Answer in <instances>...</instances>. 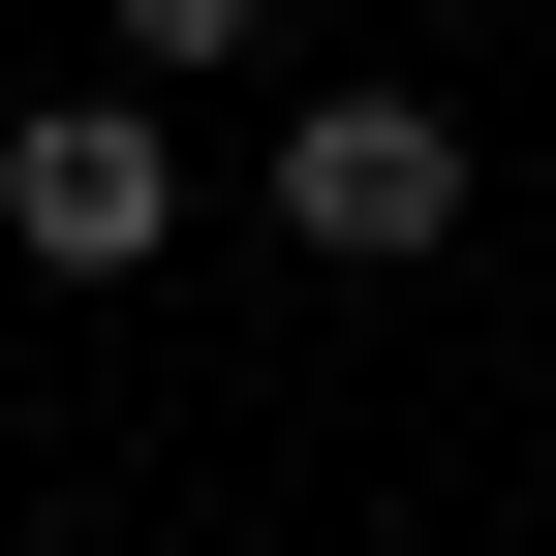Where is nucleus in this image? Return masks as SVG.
Masks as SVG:
<instances>
[{
	"instance_id": "f257e3e1",
	"label": "nucleus",
	"mask_w": 556,
	"mask_h": 556,
	"mask_svg": "<svg viewBox=\"0 0 556 556\" xmlns=\"http://www.w3.org/2000/svg\"><path fill=\"white\" fill-rule=\"evenodd\" d=\"M278 217H309V248H433L464 217V124L433 93H309V124H278Z\"/></svg>"
},
{
	"instance_id": "7ed1b4c3",
	"label": "nucleus",
	"mask_w": 556,
	"mask_h": 556,
	"mask_svg": "<svg viewBox=\"0 0 556 556\" xmlns=\"http://www.w3.org/2000/svg\"><path fill=\"white\" fill-rule=\"evenodd\" d=\"M124 31H155V62H217V31H248V0H124Z\"/></svg>"
},
{
	"instance_id": "f03ea898",
	"label": "nucleus",
	"mask_w": 556,
	"mask_h": 556,
	"mask_svg": "<svg viewBox=\"0 0 556 556\" xmlns=\"http://www.w3.org/2000/svg\"><path fill=\"white\" fill-rule=\"evenodd\" d=\"M155 217H186V155H155V124H124V93H62L31 155H0V248H31V278H124Z\"/></svg>"
}]
</instances>
